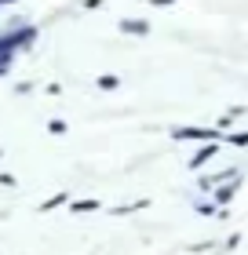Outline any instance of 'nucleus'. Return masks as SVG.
Returning a JSON list of instances; mask_svg holds the SVG:
<instances>
[{
    "instance_id": "6",
    "label": "nucleus",
    "mask_w": 248,
    "mask_h": 255,
    "mask_svg": "<svg viewBox=\"0 0 248 255\" xmlns=\"http://www.w3.org/2000/svg\"><path fill=\"white\" fill-rule=\"evenodd\" d=\"M223 142H230V146H248V131H234V135H223Z\"/></svg>"
},
{
    "instance_id": "3",
    "label": "nucleus",
    "mask_w": 248,
    "mask_h": 255,
    "mask_svg": "<svg viewBox=\"0 0 248 255\" xmlns=\"http://www.w3.org/2000/svg\"><path fill=\"white\" fill-rule=\"evenodd\" d=\"M121 33H132V37H146V33H150V22H146V18H124V22H121Z\"/></svg>"
},
{
    "instance_id": "7",
    "label": "nucleus",
    "mask_w": 248,
    "mask_h": 255,
    "mask_svg": "<svg viewBox=\"0 0 248 255\" xmlns=\"http://www.w3.org/2000/svg\"><path fill=\"white\" fill-rule=\"evenodd\" d=\"M117 84H121V80H117L113 73H106V77H99V88H106V91H110V88H117Z\"/></svg>"
},
{
    "instance_id": "4",
    "label": "nucleus",
    "mask_w": 248,
    "mask_h": 255,
    "mask_svg": "<svg viewBox=\"0 0 248 255\" xmlns=\"http://www.w3.org/2000/svg\"><path fill=\"white\" fill-rule=\"evenodd\" d=\"M234 193H238V179H234L230 186H216V208L230 204V201H234Z\"/></svg>"
},
{
    "instance_id": "8",
    "label": "nucleus",
    "mask_w": 248,
    "mask_h": 255,
    "mask_svg": "<svg viewBox=\"0 0 248 255\" xmlns=\"http://www.w3.org/2000/svg\"><path fill=\"white\" fill-rule=\"evenodd\" d=\"M197 212H201V215H219V212H216V204H212V201H197Z\"/></svg>"
},
{
    "instance_id": "9",
    "label": "nucleus",
    "mask_w": 248,
    "mask_h": 255,
    "mask_svg": "<svg viewBox=\"0 0 248 255\" xmlns=\"http://www.w3.org/2000/svg\"><path fill=\"white\" fill-rule=\"evenodd\" d=\"M73 208H77V212H91V208H99V201H77Z\"/></svg>"
},
{
    "instance_id": "5",
    "label": "nucleus",
    "mask_w": 248,
    "mask_h": 255,
    "mask_svg": "<svg viewBox=\"0 0 248 255\" xmlns=\"http://www.w3.org/2000/svg\"><path fill=\"white\" fill-rule=\"evenodd\" d=\"M245 113H248L245 106H234V110H227V113L219 117V124H216V128H219V131H227V128H230L234 121H238V117H245Z\"/></svg>"
},
{
    "instance_id": "1",
    "label": "nucleus",
    "mask_w": 248,
    "mask_h": 255,
    "mask_svg": "<svg viewBox=\"0 0 248 255\" xmlns=\"http://www.w3.org/2000/svg\"><path fill=\"white\" fill-rule=\"evenodd\" d=\"M172 138L175 142H223V131L219 128H197V124H183V128H172Z\"/></svg>"
},
{
    "instance_id": "10",
    "label": "nucleus",
    "mask_w": 248,
    "mask_h": 255,
    "mask_svg": "<svg viewBox=\"0 0 248 255\" xmlns=\"http://www.w3.org/2000/svg\"><path fill=\"white\" fill-rule=\"evenodd\" d=\"M153 7H168V4H175V0H150Z\"/></svg>"
},
{
    "instance_id": "2",
    "label": "nucleus",
    "mask_w": 248,
    "mask_h": 255,
    "mask_svg": "<svg viewBox=\"0 0 248 255\" xmlns=\"http://www.w3.org/2000/svg\"><path fill=\"white\" fill-rule=\"evenodd\" d=\"M219 146H223V142H205V146H197V153H194L190 160H186V168H190V171H201L212 157L219 153Z\"/></svg>"
}]
</instances>
